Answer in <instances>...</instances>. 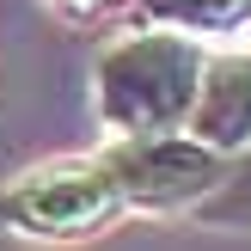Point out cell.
<instances>
[{
  "label": "cell",
  "instance_id": "obj_1",
  "mask_svg": "<svg viewBox=\"0 0 251 251\" xmlns=\"http://www.w3.org/2000/svg\"><path fill=\"white\" fill-rule=\"evenodd\" d=\"M202 43L178 31H129L117 43L98 49L92 61V98H98V123L117 141L135 135H178L184 117L196 104L202 86Z\"/></svg>",
  "mask_w": 251,
  "mask_h": 251
},
{
  "label": "cell",
  "instance_id": "obj_2",
  "mask_svg": "<svg viewBox=\"0 0 251 251\" xmlns=\"http://www.w3.org/2000/svg\"><path fill=\"white\" fill-rule=\"evenodd\" d=\"M233 159L208 153L190 135H135V141H110L98 153V172L110 178L123 208H202L208 196L227 184Z\"/></svg>",
  "mask_w": 251,
  "mask_h": 251
},
{
  "label": "cell",
  "instance_id": "obj_3",
  "mask_svg": "<svg viewBox=\"0 0 251 251\" xmlns=\"http://www.w3.org/2000/svg\"><path fill=\"white\" fill-rule=\"evenodd\" d=\"M123 202L98 159H61V166H37L0 190V227L25 233V239H86L104 221H117Z\"/></svg>",
  "mask_w": 251,
  "mask_h": 251
},
{
  "label": "cell",
  "instance_id": "obj_4",
  "mask_svg": "<svg viewBox=\"0 0 251 251\" xmlns=\"http://www.w3.org/2000/svg\"><path fill=\"white\" fill-rule=\"evenodd\" d=\"M184 135L202 141L221 159L251 153V55H227V61L202 68V86H196V104L184 117Z\"/></svg>",
  "mask_w": 251,
  "mask_h": 251
},
{
  "label": "cell",
  "instance_id": "obj_5",
  "mask_svg": "<svg viewBox=\"0 0 251 251\" xmlns=\"http://www.w3.org/2000/svg\"><path fill=\"white\" fill-rule=\"evenodd\" d=\"M135 25H147V31H178V37L239 31V25H251V0H135Z\"/></svg>",
  "mask_w": 251,
  "mask_h": 251
},
{
  "label": "cell",
  "instance_id": "obj_6",
  "mask_svg": "<svg viewBox=\"0 0 251 251\" xmlns=\"http://www.w3.org/2000/svg\"><path fill=\"white\" fill-rule=\"evenodd\" d=\"M208 221H227V227H251V153H239L227 166V184L202 202Z\"/></svg>",
  "mask_w": 251,
  "mask_h": 251
},
{
  "label": "cell",
  "instance_id": "obj_7",
  "mask_svg": "<svg viewBox=\"0 0 251 251\" xmlns=\"http://www.w3.org/2000/svg\"><path fill=\"white\" fill-rule=\"evenodd\" d=\"M55 6H68V12H104V6H117V0H55Z\"/></svg>",
  "mask_w": 251,
  "mask_h": 251
}]
</instances>
